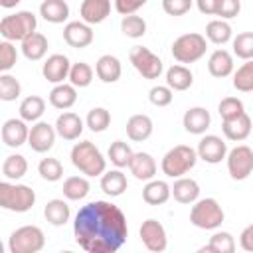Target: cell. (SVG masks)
<instances>
[{"instance_id":"7a4b0ae2","label":"cell","mask_w":253,"mask_h":253,"mask_svg":"<svg viewBox=\"0 0 253 253\" xmlns=\"http://www.w3.org/2000/svg\"><path fill=\"white\" fill-rule=\"evenodd\" d=\"M71 164L85 176H103L107 170V160L101 154V150L91 142V140H83L77 142L71 148Z\"/></svg>"},{"instance_id":"f907efd6","label":"cell","mask_w":253,"mask_h":253,"mask_svg":"<svg viewBox=\"0 0 253 253\" xmlns=\"http://www.w3.org/2000/svg\"><path fill=\"white\" fill-rule=\"evenodd\" d=\"M194 0H162V10L168 16H184L190 12Z\"/></svg>"},{"instance_id":"11a10c76","label":"cell","mask_w":253,"mask_h":253,"mask_svg":"<svg viewBox=\"0 0 253 253\" xmlns=\"http://www.w3.org/2000/svg\"><path fill=\"white\" fill-rule=\"evenodd\" d=\"M20 2H22V0H0V6L6 8V10H10V8H16Z\"/></svg>"},{"instance_id":"ffe728a7","label":"cell","mask_w":253,"mask_h":253,"mask_svg":"<svg viewBox=\"0 0 253 253\" xmlns=\"http://www.w3.org/2000/svg\"><path fill=\"white\" fill-rule=\"evenodd\" d=\"M182 125L186 128V132H190V134H204L210 128V125H211V117H210L208 109L192 107V109H188L184 113Z\"/></svg>"},{"instance_id":"30bf717a","label":"cell","mask_w":253,"mask_h":253,"mask_svg":"<svg viewBox=\"0 0 253 253\" xmlns=\"http://www.w3.org/2000/svg\"><path fill=\"white\" fill-rule=\"evenodd\" d=\"M227 172L233 180H245L253 172V150L247 144H239L227 152Z\"/></svg>"},{"instance_id":"ac0fdd59","label":"cell","mask_w":253,"mask_h":253,"mask_svg":"<svg viewBox=\"0 0 253 253\" xmlns=\"http://www.w3.org/2000/svg\"><path fill=\"white\" fill-rule=\"evenodd\" d=\"M109 14H111V0H83L79 6L81 20L91 26L105 22Z\"/></svg>"},{"instance_id":"681fc988","label":"cell","mask_w":253,"mask_h":253,"mask_svg":"<svg viewBox=\"0 0 253 253\" xmlns=\"http://www.w3.org/2000/svg\"><path fill=\"white\" fill-rule=\"evenodd\" d=\"M239 10H241V0H217L215 16H219L221 20H229L235 18Z\"/></svg>"},{"instance_id":"9a60e30c","label":"cell","mask_w":253,"mask_h":253,"mask_svg":"<svg viewBox=\"0 0 253 253\" xmlns=\"http://www.w3.org/2000/svg\"><path fill=\"white\" fill-rule=\"evenodd\" d=\"M69 69H71V61L67 55L63 53H53L49 55L43 65H42V75L49 81V83H63V79L69 77Z\"/></svg>"},{"instance_id":"f6af8a7d","label":"cell","mask_w":253,"mask_h":253,"mask_svg":"<svg viewBox=\"0 0 253 253\" xmlns=\"http://www.w3.org/2000/svg\"><path fill=\"white\" fill-rule=\"evenodd\" d=\"M38 172H40V176H42L43 180H47V182H57V180H61V176H63V166H61V162H59L57 158H43V160L38 164Z\"/></svg>"},{"instance_id":"8fae6325","label":"cell","mask_w":253,"mask_h":253,"mask_svg":"<svg viewBox=\"0 0 253 253\" xmlns=\"http://www.w3.org/2000/svg\"><path fill=\"white\" fill-rule=\"evenodd\" d=\"M138 233H140L142 245H144L148 251H152V253H162V251H166V247H168V237H166V229H164V225H162L160 221H156V219H152V217L146 219V221H142Z\"/></svg>"},{"instance_id":"277c9868","label":"cell","mask_w":253,"mask_h":253,"mask_svg":"<svg viewBox=\"0 0 253 253\" xmlns=\"http://www.w3.org/2000/svg\"><path fill=\"white\" fill-rule=\"evenodd\" d=\"M36 26H38L36 14L30 10H20L0 20V36L8 42H24L28 36L36 32Z\"/></svg>"},{"instance_id":"cb8c5ba5","label":"cell","mask_w":253,"mask_h":253,"mask_svg":"<svg viewBox=\"0 0 253 253\" xmlns=\"http://www.w3.org/2000/svg\"><path fill=\"white\" fill-rule=\"evenodd\" d=\"M208 71L210 75L223 79L233 73V55L227 49H215L208 59Z\"/></svg>"},{"instance_id":"484cf974","label":"cell","mask_w":253,"mask_h":253,"mask_svg":"<svg viewBox=\"0 0 253 253\" xmlns=\"http://www.w3.org/2000/svg\"><path fill=\"white\" fill-rule=\"evenodd\" d=\"M152 119L148 115H132L126 121V136L134 142H142L152 134Z\"/></svg>"},{"instance_id":"d590c367","label":"cell","mask_w":253,"mask_h":253,"mask_svg":"<svg viewBox=\"0 0 253 253\" xmlns=\"http://www.w3.org/2000/svg\"><path fill=\"white\" fill-rule=\"evenodd\" d=\"M61 190H63V196H65L67 200L79 202V200L87 198L91 186H89L87 178H83V176H69V178L63 182V188H61Z\"/></svg>"},{"instance_id":"d6a6232c","label":"cell","mask_w":253,"mask_h":253,"mask_svg":"<svg viewBox=\"0 0 253 253\" xmlns=\"http://www.w3.org/2000/svg\"><path fill=\"white\" fill-rule=\"evenodd\" d=\"M20 119L26 123H38L40 117L45 113V101L40 95H30L20 103Z\"/></svg>"},{"instance_id":"2e32d148","label":"cell","mask_w":253,"mask_h":253,"mask_svg":"<svg viewBox=\"0 0 253 253\" xmlns=\"http://www.w3.org/2000/svg\"><path fill=\"white\" fill-rule=\"evenodd\" d=\"M30 128L24 119H8L2 125V142L10 148H18L28 142Z\"/></svg>"},{"instance_id":"7dc6e473","label":"cell","mask_w":253,"mask_h":253,"mask_svg":"<svg viewBox=\"0 0 253 253\" xmlns=\"http://www.w3.org/2000/svg\"><path fill=\"white\" fill-rule=\"evenodd\" d=\"M16 59H18L16 45L12 42H8V40L0 42V71L2 73H8L16 65Z\"/></svg>"},{"instance_id":"5b68a950","label":"cell","mask_w":253,"mask_h":253,"mask_svg":"<svg viewBox=\"0 0 253 253\" xmlns=\"http://www.w3.org/2000/svg\"><path fill=\"white\" fill-rule=\"evenodd\" d=\"M198 162V152L192 148V146H186V144H178L174 148H170L164 156H162V162H160V168L162 172L168 176V178H180L184 174H188Z\"/></svg>"},{"instance_id":"d6986e66","label":"cell","mask_w":253,"mask_h":253,"mask_svg":"<svg viewBox=\"0 0 253 253\" xmlns=\"http://www.w3.org/2000/svg\"><path fill=\"white\" fill-rule=\"evenodd\" d=\"M83 126L85 125H83L81 117L71 113V111L61 113L57 117V121H55V130L63 140H77L81 136V132H83Z\"/></svg>"},{"instance_id":"8d00e7d4","label":"cell","mask_w":253,"mask_h":253,"mask_svg":"<svg viewBox=\"0 0 253 253\" xmlns=\"http://www.w3.org/2000/svg\"><path fill=\"white\" fill-rule=\"evenodd\" d=\"M200 251H208V253H233L235 251V239L229 231H215L210 237V243L206 247H202Z\"/></svg>"},{"instance_id":"60d3db41","label":"cell","mask_w":253,"mask_h":253,"mask_svg":"<svg viewBox=\"0 0 253 253\" xmlns=\"http://www.w3.org/2000/svg\"><path fill=\"white\" fill-rule=\"evenodd\" d=\"M233 87L241 93L253 91V59H247L241 67H237L233 73Z\"/></svg>"},{"instance_id":"e575fe53","label":"cell","mask_w":253,"mask_h":253,"mask_svg":"<svg viewBox=\"0 0 253 253\" xmlns=\"http://www.w3.org/2000/svg\"><path fill=\"white\" fill-rule=\"evenodd\" d=\"M28 172V160L22 154H10L2 162V174L6 180H20Z\"/></svg>"},{"instance_id":"4fadbf2b","label":"cell","mask_w":253,"mask_h":253,"mask_svg":"<svg viewBox=\"0 0 253 253\" xmlns=\"http://www.w3.org/2000/svg\"><path fill=\"white\" fill-rule=\"evenodd\" d=\"M198 158H202L208 164H219L225 156H227V144L221 136L215 134H206L200 142H198Z\"/></svg>"},{"instance_id":"ee69618b","label":"cell","mask_w":253,"mask_h":253,"mask_svg":"<svg viewBox=\"0 0 253 253\" xmlns=\"http://www.w3.org/2000/svg\"><path fill=\"white\" fill-rule=\"evenodd\" d=\"M233 55L239 59H253V32H241L233 38Z\"/></svg>"},{"instance_id":"7c38bea8","label":"cell","mask_w":253,"mask_h":253,"mask_svg":"<svg viewBox=\"0 0 253 253\" xmlns=\"http://www.w3.org/2000/svg\"><path fill=\"white\" fill-rule=\"evenodd\" d=\"M55 126H51L49 123L45 121H38L32 125L30 128V136H28V144L34 152H47L53 148V142H55Z\"/></svg>"},{"instance_id":"d4e9b609","label":"cell","mask_w":253,"mask_h":253,"mask_svg":"<svg viewBox=\"0 0 253 253\" xmlns=\"http://www.w3.org/2000/svg\"><path fill=\"white\" fill-rule=\"evenodd\" d=\"M172 186H168L164 180H148V184L142 188V200L148 206H162L170 200Z\"/></svg>"},{"instance_id":"b9f144b4","label":"cell","mask_w":253,"mask_h":253,"mask_svg":"<svg viewBox=\"0 0 253 253\" xmlns=\"http://www.w3.org/2000/svg\"><path fill=\"white\" fill-rule=\"evenodd\" d=\"M121 32L132 40L142 38L146 34V22H144V18H140L136 14H126L121 20Z\"/></svg>"},{"instance_id":"7bdbcfd3","label":"cell","mask_w":253,"mask_h":253,"mask_svg":"<svg viewBox=\"0 0 253 253\" xmlns=\"http://www.w3.org/2000/svg\"><path fill=\"white\" fill-rule=\"evenodd\" d=\"M20 93H22L20 81L10 73H2L0 75V99L6 101V103L8 101H16L20 97Z\"/></svg>"},{"instance_id":"6da1fadb","label":"cell","mask_w":253,"mask_h":253,"mask_svg":"<svg viewBox=\"0 0 253 253\" xmlns=\"http://www.w3.org/2000/svg\"><path fill=\"white\" fill-rule=\"evenodd\" d=\"M73 235L87 253H115L128 237L126 217L119 206L95 200L81 206L75 213Z\"/></svg>"},{"instance_id":"ab89813d","label":"cell","mask_w":253,"mask_h":253,"mask_svg":"<svg viewBox=\"0 0 253 253\" xmlns=\"http://www.w3.org/2000/svg\"><path fill=\"white\" fill-rule=\"evenodd\" d=\"M85 125L89 126V130L93 132H105L111 125V113L105 109V107H93L89 113H87V119H85Z\"/></svg>"},{"instance_id":"5bb4252c","label":"cell","mask_w":253,"mask_h":253,"mask_svg":"<svg viewBox=\"0 0 253 253\" xmlns=\"http://www.w3.org/2000/svg\"><path fill=\"white\" fill-rule=\"evenodd\" d=\"M63 40L69 47L83 49L93 43V28L87 22H67L63 28Z\"/></svg>"},{"instance_id":"52a82bcc","label":"cell","mask_w":253,"mask_h":253,"mask_svg":"<svg viewBox=\"0 0 253 253\" xmlns=\"http://www.w3.org/2000/svg\"><path fill=\"white\" fill-rule=\"evenodd\" d=\"M225 219V213L217 200L213 198H204L196 200L192 210H190V223L196 225L198 229H217Z\"/></svg>"},{"instance_id":"7402d4cb","label":"cell","mask_w":253,"mask_h":253,"mask_svg":"<svg viewBox=\"0 0 253 253\" xmlns=\"http://www.w3.org/2000/svg\"><path fill=\"white\" fill-rule=\"evenodd\" d=\"M128 170L136 180H146L148 182L156 174V162L148 152H134L132 158H130Z\"/></svg>"},{"instance_id":"c3c4849f","label":"cell","mask_w":253,"mask_h":253,"mask_svg":"<svg viewBox=\"0 0 253 253\" xmlns=\"http://www.w3.org/2000/svg\"><path fill=\"white\" fill-rule=\"evenodd\" d=\"M148 99L154 107H168L174 99V91L168 85H154L148 91Z\"/></svg>"},{"instance_id":"836d02e7","label":"cell","mask_w":253,"mask_h":253,"mask_svg":"<svg viewBox=\"0 0 253 253\" xmlns=\"http://www.w3.org/2000/svg\"><path fill=\"white\" fill-rule=\"evenodd\" d=\"M231 36H233V32H231V26L225 22V20H211V22H208V26H206V40H210L211 43H215V45H223V43H227L229 40H231Z\"/></svg>"},{"instance_id":"4dcf8cb0","label":"cell","mask_w":253,"mask_h":253,"mask_svg":"<svg viewBox=\"0 0 253 253\" xmlns=\"http://www.w3.org/2000/svg\"><path fill=\"white\" fill-rule=\"evenodd\" d=\"M194 83V75L192 71L186 67V65H172L168 67L166 71V85L172 89V91H186L190 89Z\"/></svg>"},{"instance_id":"bcb514c9","label":"cell","mask_w":253,"mask_h":253,"mask_svg":"<svg viewBox=\"0 0 253 253\" xmlns=\"http://www.w3.org/2000/svg\"><path fill=\"white\" fill-rule=\"evenodd\" d=\"M217 111H219V117L221 121H227V119H233L241 113H245L243 109V101L237 99V97H223L217 105Z\"/></svg>"},{"instance_id":"603a6c76","label":"cell","mask_w":253,"mask_h":253,"mask_svg":"<svg viewBox=\"0 0 253 253\" xmlns=\"http://www.w3.org/2000/svg\"><path fill=\"white\" fill-rule=\"evenodd\" d=\"M77 101V87L75 85H67V83H57L51 91H49V105L59 109V111H67L75 105Z\"/></svg>"},{"instance_id":"1f68e13d","label":"cell","mask_w":253,"mask_h":253,"mask_svg":"<svg viewBox=\"0 0 253 253\" xmlns=\"http://www.w3.org/2000/svg\"><path fill=\"white\" fill-rule=\"evenodd\" d=\"M43 215H45V219H47L51 225L59 227V225H65V223L69 221L71 211H69L67 202H63V200H59V198H53V200H49V202L45 204Z\"/></svg>"},{"instance_id":"44dd1931","label":"cell","mask_w":253,"mask_h":253,"mask_svg":"<svg viewBox=\"0 0 253 253\" xmlns=\"http://www.w3.org/2000/svg\"><path fill=\"white\" fill-rule=\"evenodd\" d=\"M95 73L97 77L103 81V83H115L121 79V73H123V65L119 61V57L111 55V53H105L97 59L95 63Z\"/></svg>"},{"instance_id":"3957f363","label":"cell","mask_w":253,"mask_h":253,"mask_svg":"<svg viewBox=\"0 0 253 253\" xmlns=\"http://www.w3.org/2000/svg\"><path fill=\"white\" fill-rule=\"evenodd\" d=\"M36 204V192L26 184H12L8 180L0 182V208L16 213L30 211Z\"/></svg>"},{"instance_id":"83f0119b","label":"cell","mask_w":253,"mask_h":253,"mask_svg":"<svg viewBox=\"0 0 253 253\" xmlns=\"http://www.w3.org/2000/svg\"><path fill=\"white\" fill-rule=\"evenodd\" d=\"M40 16L49 24H63L69 18V6L65 0H43L40 4Z\"/></svg>"},{"instance_id":"f35d334b","label":"cell","mask_w":253,"mask_h":253,"mask_svg":"<svg viewBox=\"0 0 253 253\" xmlns=\"http://www.w3.org/2000/svg\"><path fill=\"white\" fill-rule=\"evenodd\" d=\"M69 83L83 89V87H89L91 81H93V69L89 63L85 61H77V63H71V69H69Z\"/></svg>"},{"instance_id":"db71d44e","label":"cell","mask_w":253,"mask_h":253,"mask_svg":"<svg viewBox=\"0 0 253 253\" xmlns=\"http://www.w3.org/2000/svg\"><path fill=\"white\" fill-rule=\"evenodd\" d=\"M196 6L202 14L206 16H215V8H217V0H196Z\"/></svg>"},{"instance_id":"4316f807","label":"cell","mask_w":253,"mask_h":253,"mask_svg":"<svg viewBox=\"0 0 253 253\" xmlns=\"http://www.w3.org/2000/svg\"><path fill=\"white\" fill-rule=\"evenodd\" d=\"M172 196L180 204H194L196 200H200V186L196 180L180 176L172 186Z\"/></svg>"},{"instance_id":"9c48e42d","label":"cell","mask_w":253,"mask_h":253,"mask_svg":"<svg viewBox=\"0 0 253 253\" xmlns=\"http://www.w3.org/2000/svg\"><path fill=\"white\" fill-rule=\"evenodd\" d=\"M128 59L132 63V67L144 77V79H158L164 65H162V59L152 53L148 47L144 45H134L128 53Z\"/></svg>"},{"instance_id":"f546056e","label":"cell","mask_w":253,"mask_h":253,"mask_svg":"<svg viewBox=\"0 0 253 253\" xmlns=\"http://www.w3.org/2000/svg\"><path fill=\"white\" fill-rule=\"evenodd\" d=\"M128 182H126V176L121 172V168L117 170H105V174L101 176V190L111 196V198H117V196H123L125 190H126Z\"/></svg>"},{"instance_id":"74e56055","label":"cell","mask_w":253,"mask_h":253,"mask_svg":"<svg viewBox=\"0 0 253 253\" xmlns=\"http://www.w3.org/2000/svg\"><path fill=\"white\" fill-rule=\"evenodd\" d=\"M132 154H134L132 148H130L125 140H115V142H111L109 152H107L111 164H115L117 168H128Z\"/></svg>"},{"instance_id":"816d5d0a","label":"cell","mask_w":253,"mask_h":253,"mask_svg":"<svg viewBox=\"0 0 253 253\" xmlns=\"http://www.w3.org/2000/svg\"><path fill=\"white\" fill-rule=\"evenodd\" d=\"M148 0H115V10L123 16L126 14H134L138 8H142Z\"/></svg>"},{"instance_id":"f1b7e54d","label":"cell","mask_w":253,"mask_h":253,"mask_svg":"<svg viewBox=\"0 0 253 253\" xmlns=\"http://www.w3.org/2000/svg\"><path fill=\"white\" fill-rule=\"evenodd\" d=\"M47 47H49L47 38L43 34H40V32H34L32 36H28L22 42V53L30 61H40L47 53Z\"/></svg>"},{"instance_id":"8992f818","label":"cell","mask_w":253,"mask_h":253,"mask_svg":"<svg viewBox=\"0 0 253 253\" xmlns=\"http://www.w3.org/2000/svg\"><path fill=\"white\" fill-rule=\"evenodd\" d=\"M206 49H208L206 36H202L198 32H190V34H182L180 38L174 40L172 57L178 63H196L198 59H202L206 55Z\"/></svg>"},{"instance_id":"f5cc1de1","label":"cell","mask_w":253,"mask_h":253,"mask_svg":"<svg viewBox=\"0 0 253 253\" xmlns=\"http://www.w3.org/2000/svg\"><path fill=\"white\" fill-rule=\"evenodd\" d=\"M239 245H241L243 251L253 253V223L247 225V227L241 231V235H239Z\"/></svg>"},{"instance_id":"e0dca14e","label":"cell","mask_w":253,"mask_h":253,"mask_svg":"<svg viewBox=\"0 0 253 253\" xmlns=\"http://www.w3.org/2000/svg\"><path fill=\"white\" fill-rule=\"evenodd\" d=\"M251 117L247 113H241L233 119H227V121H221V130L225 134L227 140H233V142H241L245 140L249 134H251Z\"/></svg>"},{"instance_id":"ba28073f","label":"cell","mask_w":253,"mask_h":253,"mask_svg":"<svg viewBox=\"0 0 253 253\" xmlns=\"http://www.w3.org/2000/svg\"><path fill=\"white\" fill-rule=\"evenodd\" d=\"M45 245V235L38 225H22L12 231L8 249L10 253H38Z\"/></svg>"}]
</instances>
